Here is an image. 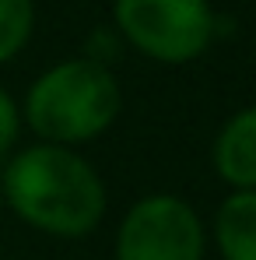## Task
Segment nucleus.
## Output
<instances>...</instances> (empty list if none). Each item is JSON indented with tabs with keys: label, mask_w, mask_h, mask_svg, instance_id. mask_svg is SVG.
Masks as SVG:
<instances>
[{
	"label": "nucleus",
	"mask_w": 256,
	"mask_h": 260,
	"mask_svg": "<svg viewBox=\"0 0 256 260\" xmlns=\"http://www.w3.org/2000/svg\"><path fill=\"white\" fill-rule=\"evenodd\" d=\"M123 109V88L105 63L88 56L63 60L43 71L28 95L21 120L35 130L43 144H85L116 123Z\"/></svg>",
	"instance_id": "f03ea898"
},
{
	"label": "nucleus",
	"mask_w": 256,
	"mask_h": 260,
	"mask_svg": "<svg viewBox=\"0 0 256 260\" xmlns=\"http://www.w3.org/2000/svg\"><path fill=\"white\" fill-rule=\"evenodd\" d=\"M204 221L179 193L133 201L116 229V260H204Z\"/></svg>",
	"instance_id": "20e7f679"
},
{
	"label": "nucleus",
	"mask_w": 256,
	"mask_h": 260,
	"mask_svg": "<svg viewBox=\"0 0 256 260\" xmlns=\"http://www.w3.org/2000/svg\"><path fill=\"white\" fill-rule=\"evenodd\" d=\"M221 260H256V190H232L214 215Z\"/></svg>",
	"instance_id": "423d86ee"
},
{
	"label": "nucleus",
	"mask_w": 256,
	"mask_h": 260,
	"mask_svg": "<svg viewBox=\"0 0 256 260\" xmlns=\"http://www.w3.org/2000/svg\"><path fill=\"white\" fill-rule=\"evenodd\" d=\"M113 18L120 36L158 63L197 60L217 28L207 0H116Z\"/></svg>",
	"instance_id": "7ed1b4c3"
},
{
	"label": "nucleus",
	"mask_w": 256,
	"mask_h": 260,
	"mask_svg": "<svg viewBox=\"0 0 256 260\" xmlns=\"http://www.w3.org/2000/svg\"><path fill=\"white\" fill-rule=\"evenodd\" d=\"M0 201L46 236L85 239L105 218L109 193L95 166L74 148L32 144L14 151L4 166Z\"/></svg>",
	"instance_id": "f257e3e1"
},
{
	"label": "nucleus",
	"mask_w": 256,
	"mask_h": 260,
	"mask_svg": "<svg viewBox=\"0 0 256 260\" xmlns=\"http://www.w3.org/2000/svg\"><path fill=\"white\" fill-rule=\"evenodd\" d=\"M18 134H21V109H18V102L0 88V158L18 144Z\"/></svg>",
	"instance_id": "6e6552de"
},
{
	"label": "nucleus",
	"mask_w": 256,
	"mask_h": 260,
	"mask_svg": "<svg viewBox=\"0 0 256 260\" xmlns=\"http://www.w3.org/2000/svg\"><path fill=\"white\" fill-rule=\"evenodd\" d=\"M214 173L232 190H256V106L225 120L211 148Z\"/></svg>",
	"instance_id": "39448f33"
},
{
	"label": "nucleus",
	"mask_w": 256,
	"mask_h": 260,
	"mask_svg": "<svg viewBox=\"0 0 256 260\" xmlns=\"http://www.w3.org/2000/svg\"><path fill=\"white\" fill-rule=\"evenodd\" d=\"M0 204H4V201H0Z\"/></svg>",
	"instance_id": "1a4fd4ad"
},
{
	"label": "nucleus",
	"mask_w": 256,
	"mask_h": 260,
	"mask_svg": "<svg viewBox=\"0 0 256 260\" xmlns=\"http://www.w3.org/2000/svg\"><path fill=\"white\" fill-rule=\"evenodd\" d=\"M32 25H35L32 0H0V63L14 60L28 46Z\"/></svg>",
	"instance_id": "0eeeda50"
}]
</instances>
